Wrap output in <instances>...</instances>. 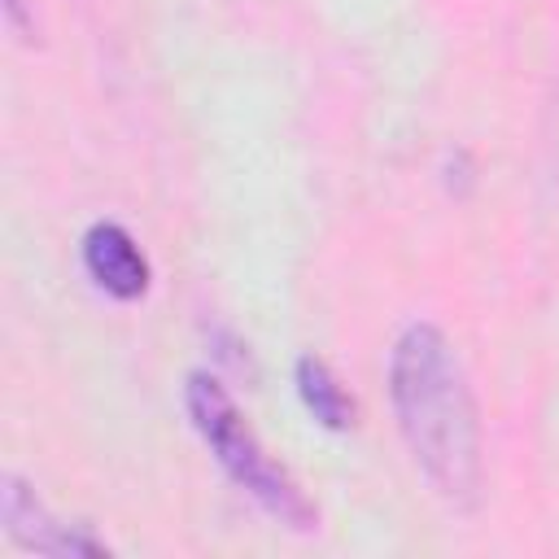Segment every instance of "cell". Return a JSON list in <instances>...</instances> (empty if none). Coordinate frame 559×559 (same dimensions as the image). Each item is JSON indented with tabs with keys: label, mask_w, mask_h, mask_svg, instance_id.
<instances>
[{
	"label": "cell",
	"mask_w": 559,
	"mask_h": 559,
	"mask_svg": "<svg viewBox=\"0 0 559 559\" xmlns=\"http://www.w3.org/2000/svg\"><path fill=\"white\" fill-rule=\"evenodd\" d=\"M397 432L441 502L472 511L485 485V428L472 380L437 323H406L389 349Z\"/></svg>",
	"instance_id": "cell-1"
},
{
	"label": "cell",
	"mask_w": 559,
	"mask_h": 559,
	"mask_svg": "<svg viewBox=\"0 0 559 559\" xmlns=\"http://www.w3.org/2000/svg\"><path fill=\"white\" fill-rule=\"evenodd\" d=\"M183 406L188 419L197 428V437L205 441V450L218 459V467L284 528L310 533L319 528V511L314 502L301 493V485L288 476L284 463H275L266 454V445L258 441V432L249 428V419L240 415L236 397L223 389L218 376L210 371H192L183 384Z\"/></svg>",
	"instance_id": "cell-2"
},
{
	"label": "cell",
	"mask_w": 559,
	"mask_h": 559,
	"mask_svg": "<svg viewBox=\"0 0 559 559\" xmlns=\"http://www.w3.org/2000/svg\"><path fill=\"white\" fill-rule=\"evenodd\" d=\"M0 520H4L9 542H17L22 550H35V555H83V559L109 555V546L100 537H92L83 524L57 520L39 502V493L13 472L0 480Z\"/></svg>",
	"instance_id": "cell-3"
},
{
	"label": "cell",
	"mask_w": 559,
	"mask_h": 559,
	"mask_svg": "<svg viewBox=\"0 0 559 559\" xmlns=\"http://www.w3.org/2000/svg\"><path fill=\"white\" fill-rule=\"evenodd\" d=\"M79 258H83V271L87 280L114 297V301H140L153 284V266L144 258V249L135 245V236L114 223V218H100L83 231L79 240Z\"/></svg>",
	"instance_id": "cell-4"
},
{
	"label": "cell",
	"mask_w": 559,
	"mask_h": 559,
	"mask_svg": "<svg viewBox=\"0 0 559 559\" xmlns=\"http://www.w3.org/2000/svg\"><path fill=\"white\" fill-rule=\"evenodd\" d=\"M293 384H297V397L306 406V415L328 428V432H349L358 424V402L354 393L341 384V376L319 358V354H301L297 367H293Z\"/></svg>",
	"instance_id": "cell-5"
},
{
	"label": "cell",
	"mask_w": 559,
	"mask_h": 559,
	"mask_svg": "<svg viewBox=\"0 0 559 559\" xmlns=\"http://www.w3.org/2000/svg\"><path fill=\"white\" fill-rule=\"evenodd\" d=\"M4 22H9L22 39H31V35H35V22L26 17V4H22V0H4Z\"/></svg>",
	"instance_id": "cell-6"
}]
</instances>
